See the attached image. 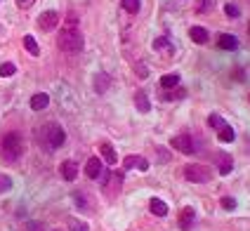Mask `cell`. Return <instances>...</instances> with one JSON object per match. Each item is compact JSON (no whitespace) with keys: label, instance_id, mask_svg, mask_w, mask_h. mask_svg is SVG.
<instances>
[{"label":"cell","instance_id":"obj_1","mask_svg":"<svg viewBox=\"0 0 250 231\" xmlns=\"http://www.w3.org/2000/svg\"><path fill=\"white\" fill-rule=\"evenodd\" d=\"M57 45H59V50H64V52H81L83 50V33L78 31V28L73 26H64L59 31V36H57Z\"/></svg>","mask_w":250,"mask_h":231},{"label":"cell","instance_id":"obj_2","mask_svg":"<svg viewBox=\"0 0 250 231\" xmlns=\"http://www.w3.org/2000/svg\"><path fill=\"white\" fill-rule=\"evenodd\" d=\"M0 153L5 161H17L21 153H24V142H21V135L19 132H7L0 142Z\"/></svg>","mask_w":250,"mask_h":231},{"label":"cell","instance_id":"obj_3","mask_svg":"<svg viewBox=\"0 0 250 231\" xmlns=\"http://www.w3.org/2000/svg\"><path fill=\"white\" fill-rule=\"evenodd\" d=\"M41 139H42V147H45V149H59V147L64 144V139H66V132L62 130V125L47 123L41 130Z\"/></svg>","mask_w":250,"mask_h":231},{"label":"cell","instance_id":"obj_4","mask_svg":"<svg viewBox=\"0 0 250 231\" xmlns=\"http://www.w3.org/2000/svg\"><path fill=\"white\" fill-rule=\"evenodd\" d=\"M182 175L187 177L189 182H196V184H201V182H208V179H210V170L206 168V165L189 163V165H184Z\"/></svg>","mask_w":250,"mask_h":231},{"label":"cell","instance_id":"obj_5","mask_svg":"<svg viewBox=\"0 0 250 231\" xmlns=\"http://www.w3.org/2000/svg\"><path fill=\"white\" fill-rule=\"evenodd\" d=\"M172 147L177 151H182V153H194L196 151V144H194V139L189 135H177V137H172V142H170Z\"/></svg>","mask_w":250,"mask_h":231},{"label":"cell","instance_id":"obj_6","mask_svg":"<svg viewBox=\"0 0 250 231\" xmlns=\"http://www.w3.org/2000/svg\"><path fill=\"white\" fill-rule=\"evenodd\" d=\"M57 24H59V14H57L55 10H47V12H42L41 17H38V26H41L42 31H52Z\"/></svg>","mask_w":250,"mask_h":231},{"label":"cell","instance_id":"obj_7","mask_svg":"<svg viewBox=\"0 0 250 231\" xmlns=\"http://www.w3.org/2000/svg\"><path fill=\"white\" fill-rule=\"evenodd\" d=\"M130 168H137L142 172H146V170H149V161L142 158V156H127V158H125V170H130Z\"/></svg>","mask_w":250,"mask_h":231},{"label":"cell","instance_id":"obj_8","mask_svg":"<svg viewBox=\"0 0 250 231\" xmlns=\"http://www.w3.org/2000/svg\"><path fill=\"white\" fill-rule=\"evenodd\" d=\"M215 158H217L215 163H217L220 175H229V172H231V168H234V163H231V156H229V153H217Z\"/></svg>","mask_w":250,"mask_h":231},{"label":"cell","instance_id":"obj_9","mask_svg":"<svg viewBox=\"0 0 250 231\" xmlns=\"http://www.w3.org/2000/svg\"><path fill=\"white\" fill-rule=\"evenodd\" d=\"M59 172H62V177H64L66 182H73V179L78 177V165L73 163V161H64L62 168H59Z\"/></svg>","mask_w":250,"mask_h":231},{"label":"cell","instance_id":"obj_10","mask_svg":"<svg viewBox=\"0 0 250 231\" xmlns=\"http://www.w3.org/2000/svg\"><path fill=\"white\" fill-rule=\"evenodd\" d=\"M85 175L90 177V179H97L102 175V161L99 158H87V163H85Z\"/></svg>","mask_w":250,"mask_h":231},{"label":"cell","instance_id":"obj_11","mask_svg":"<svg viewBox=\"0 0 250 231\" xmlns=\"http://www.w3.org/2000/svg\"><path fill=\"white\" fill-rule=\"evenodd\" d=\"M217 45H220L222 50H236L238 38L236 36H229V33H220V36H217Z\"/></svg>","mask_w":250,"mask_h":231},{"label":"cell","instance_id":"obj_12","mask_svg":"<svg viewBox=\"0 0 250 231\" xmlns=\"http://www.w3.org/2000/svg\"><path fill=\"white\" fill-rule=\"evenodd\" d=\"M194 219H196V212H194V208H184L180 212V227L184 231L187 229H191V224H194Z\"/></svg>","mask_w":250,"mask_h":231},{"label":"cell","instance_id":"obj_13","mask_svg":"<svg viewBox=\"0 0 250 231\" xmlns=\"http://www.w3.org/2000/svg\"><path fill=\"white\" fill-rule=\"evenodd\" d=\"M47 104H50V97L45 95V92H38V95L31 97V109L33 111H42Z\"/></svg>","mask_w":250,"mask_h":231},{"label":"cell","instance_id":"obj_14","mask_svg":"<svg viewBox=\"0 0 250 231\" xmlns=\"http://www.w3.org/2000/svg\"><path fill=\"white\" fill-rule=\"evenodd\" d=\"M189 36H191V41L198 42V45H203V42H208V31L201 26H191V31H189Z\"/></svg>","mask_w":250,"mask_h":231},{"label":"cell","instance_id":"obj_15","mask_svg":"<svg viewBox=\"0 0 250 231\" xmlns=\"http://www.w3.org/2000/svg\"><path fill=\"white\" fill-rule=\"evenodd\" d=\"M99 151H102L104 161H106L109 165H113L116 161H118V156H116V149H113L111 144H102V147H99Z\"/></svg>","mask_w":250,"mask_h":231},{"label":"cell","instance_id":"obj_16","mask_svg":"<svg viewBox=\"0 0 250 231\" xmlns=\"http://www.w3.org/2000/svg\"><path fill=\"white\" fill-rule=\"evenodd\" d=\"M135 104H137V109L142 111V113H146V111L151 109L149 97H146V92H142V90H137V95H135Z\"/></svg>","mask_w":250,"mask_h":231},{"label":"cell","instance_id":"obj_17","mask_svg":"<svg viewBox=\"0 0 250 231\" xmlns=\"http://www.w3.org/2000/svg\"><path fill=\"white\" fill-rule=\"evenodd\" d=\"M153 215H158V217H166L167 215V205L161 201V198H151V203H149Z\"/></svg>","mask_w":250,"mask_h":231},{"label":"cell","instance_id":"obj_18","mask_svg":"<svg viewBox=\"0 0 250 231\" xmlns=\"http://www.w3.org/2000/svg\"><path fill=\"white\" fill-rule=\"evenodd\" d=\"M109 83H111V78H109L106 73H97V76H95V90H97V92H106V90H109Z\"/></svg>","mask_w":250,"mask_h":231},{"label":"cell","instance_id":"obj_19","mask_svg":"<svg viewBox=\"0 0 250 231\" xmlns=\"http://www.w3.org/2000/svg\"><path fill=\"white\" fill-rule=\"evenodd\" d=\"M217 137H220V142H227V144H229V142H234V127H229V125H220V127H217Z\"/></svg>","mask_w":250,"mask_h":231},{"label":"cell","instance_id":"obj_20","mask_svg":"<svg viewBox=\"0 0 250 231\" xmlns=\"http://www.w3.org/2000/svg\"><path fill=\"white\" fill-rule=\"evenodd\" d=\"M24 47H26L28 55H33V57L41 55V47H38V42H36L33 36H24Z\"/></svg>","mask_w":250,"mask_h":231},{"label":"cell","instance_id":"obj_21","mask_svg":"<svg viewBox=\"0 0 250 231\" xmlns=\"http://www.w3.org/2000/svg\"><path fill=\"white\" fill-rule=\"evenodd\" d=\"M177 83H180V76L177 73H167L161 78V87L163 90H170V87H177Z\"/></svg>","mask_w":250,"mask_h":231},{"label":"cell","instance_id":"obj_22","mask_svg":"<svg viewBox=\"0 0 250 231\" xmlns=\"http://www.w3.org/2000/svg\"><path fill=\"white\" fill-rule=\"evenodd\" d=\"M14 71H17V66H14L12 62L0 64V76H2V78H10V76H14Z\"/></svg>","mask_w":250,"mask_h":231},{"label":"cell","instance_id":"obj_23","mask_svg":"<svg viewBox=\"0 0 250 231\" xmlns=\"http://www.w3.org/2000/svg\"><path fill=\"white\" fill-rule=\"evenodd\" d=\"M139 0H123V10L125 12H130V14H137L139 12Z\"/></svg>","mask_w":250,"mask_h":231},{"label":"cell","instance_id":"obj_24","mask_svg":"<svg viewBox=\"0 0 250 231\" xmlns=\"http://www.w3.org/2000/svg\"><path fill=\"white\" fill-rule=\"evenodd\" d=\"M69 229H71V231H90V227H87L85 222H81V219L71 217V219H69Z\"/></svg>","mask_w":250,"mask_h":231},{"label":"cell","instance_id":"obj_25","mask_svg":"<svg viewBox=\"0 0 250 231\" xmlns=\"http://www.w3.org/2000/svg\"><path fill=\"white\" fill-rule=\"evenodd\" d=\"M73 201H76V205H78L81 210H87V201H85L83 191H76V193H73Z\"/></svg>","mask_w":250,"mask_h":231},{"label":"cell","instance_id":"obj_26","mask_svg":"<svg viewBox=\"0 0 250 231\" xmlns=\"http://www.w3.org/2000/svg\"><path fill=\"white\" fill-rule=\"evenodd\" d=\"M12 189V177L7 175H0V193H5V191Z\"/></svg>","mask_w":250,"mask_h":231},{"label":"cell","instance_id":"obj_27","mask_svg":"<svg viewBox=\"0 0 250 231\" xmlns=\"http://www.w3.org/2000/svg\"><path fill=\"white\" fill-rule=\"evenodd\" d=\"M224 12L229 14L231 19H234V17H238V14H241V12H238V7H236V5H231V2H229V5H224Z\"/></svg>","mask_w":250,"mask_h":231},{"label":"cell","instance_id":"obj_28","mask_svg":"<svg viewBox=\"0 0 250 231\" xmlns=\"http://www.w3.org/2000/svg\"><path fill=\"white\" fill-rule=\"evenodd\" d=\"M167 45H170L167 38H156V42H153V47H156V50H166Z\"/></svg>","mask_w":250,"mask_h":231},{"label":"cell","instance_id":"obj_29","mask_svg":"<svg viewBox=\"0 0 250 231\" xmlns=\"http://www.w3.org/2000/svg\"><path fill=\"white\" fill-rule=\"evenodd\" d=\"M222 205H224V208H227V210H234V208H236V201L227 196V198H222Z\"/></svg>","mask_w":250,"mask_h":231},{"label":"cell","instance_id":"obj_30","mask_svg":"<svg viewBox=\"0 0 250 231\" xmlns=\"http://www.w3.org/2000/svg\"><path fill=\"white\" fill-rule=\"evenodd\" d=\"M210 125H212V127H220V125H222V118H220L217 113H212V116H210Z\"/></svg>","mask_w":250,"mask_h":231},{"label":"cell","instance_id":"obj_31","mask_svg":"<svg viewBox=\"0 0 250 231\" xmlns=\"http://www.w3.org/2000/svg\"><path fill=\"white\" fill-rule=\"evenodd\" d=\"M208 5H210V0H198V7H196V10H198V12H206Z\"/></svg>","mask_w":250,"mask_h":231},{"label":"cell","instance_id":"obj_32","mask_svg":"<svg viewBox=\"0 0 250 231\" xmlns=\"http://www.w3.org/2000/svg\"><path fill=\"white\" fill-rule=\"evenodd\" d=\"M33 2H36V0H17V5H19V7H24V10H26V7H31Z\"/></svg>","mask_w":250,"mask_h":231},{"label":"cell","instance_id":"obj_33","mask_svg":"<svg viewBox=\"0 0 250 231\" xmlns=\"http://www.w3.org/2000/svg\"><path fill=\"white\" fill-rule=\"evenodd\" d=\"M135 71H137V73L142 76V78H146V73H149V71H146V66H139V64L135 66Z\"/></svg>","mask_w":250,"mask_h":231},{"label":"cell","instance_id":"obj_34","mask_svg":"<svg viewBox=\"0 0 250 231\" xmlns=\"http://www.w3.org/2000/svg\"><path fill=\"white\" fill-rule=\"evenodd\" d=\"M55 231H59V229H55Z\"/></svg>","mask_w":250,"mask_h":231}]
</instances>
